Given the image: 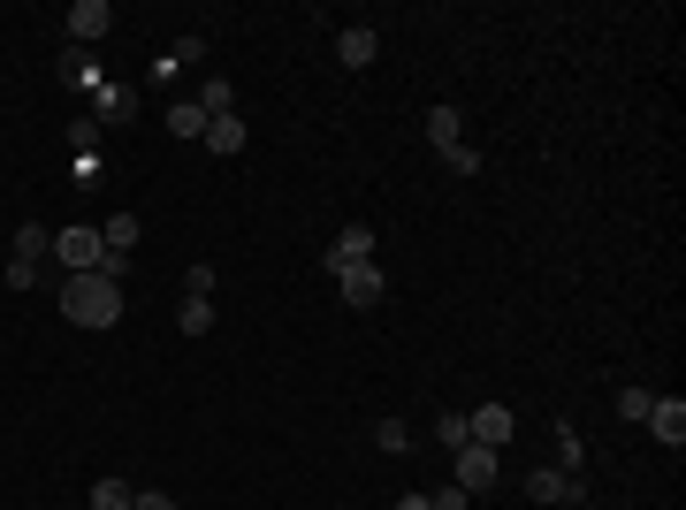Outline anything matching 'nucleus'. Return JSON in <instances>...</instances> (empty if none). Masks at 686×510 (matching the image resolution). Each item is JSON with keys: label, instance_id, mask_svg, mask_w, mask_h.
Returning a JSON list of instances; mask_svg holds the SVG:
<instances>
[{"label": "nucleus", "instance_id": "1", "mask_svg": "<svg viewBox=\"0 0 686 510\" xmlns=\"http://www.w3.org/2000/svg\"><path fill=\"white\" fill-rule=\"evenodd\" d=\"M61 313H69L77 328H115V321H123V282H107V275H69V282H61Z\"/></svg>", "mask_w": 686, "mask_h": 510}, {"label": "nucleus", "instance_id": "2", "mask_svg": "<svg viewBox=\"0 0 686 510\" xmlns=\"http://www.w3.org/2000/svg\"><path fill=\"white\" fill-rule=\"evenodd\" d=\"M336 290H343V305H358V313H374L389 282H381V267H374V259H351V267H336Z\"/></svg>", "mask_w": 686, "mask_h": 510}, {"label": "nucleus", "instance_id": "3", "mask_svg": "<svg viewBox=\"0 0 686 510\" xmlns=\"http://www.w3.org/2000/svg\"><path fill=\"white\" fill-rule=\"evenodd\" d=\"M54 259H61V267H77V275H100L107 244H100V229H61V236H54Z\"/></svg>", "mask_w": 686, "mask_h": 510}, {"label": "nucleus", "instance_id": "4", "mask_svg": "<svg viewBox=\"0 0 686 510\" xmlns=\"http://www.w3.org/2000/svg\"><path fill=\"white\" fill-rule=\"evenodd\" d=\"M466 434H473L481 450H504V442L518 434V412L512 404H481V412H466Z\"/></svg>", "mask_w": 686, "mask_h": 510}, {"label": "nucleus", "instance_id": "5", "mask_svg": "<svg viewBox=\"0 0 686 510\" xmlns=\"http://www.w3.org/2000/svg\"><path fill=\"white\" fill-rule=\"evenodd\" d=\"M450 488H466V496H489V488H496V450L466 442V450H458V473H450Z\"/></svg>", "mask_w": 686, "mask_h": 510}, {"label": "nucleus", "instance_id": "6", "mask_svg": "<svg viewBox=\"0 0 686 510\" xmlns=\"http://www.w3.org/2000/svg\"><path fill=\"white\" fill-rule=\"evenodd\" d=\"M526 496H534V503H587V480H580V473L541 465V473H526Z\"/></svg>", "mask_w": 686, "mask_h": 510}, {"label": "nucleus", "instance_id": "7", "mask_svg": "<svg viewBox=\"0 0 686 510\" xmlns=\"http://www.w3.org/2000/svg\"><path fill=\"white\" fill-rule=\"evenodd\" d=\"M61 23H69V46H100V38H107V23H115V8H107V0H77Z\"/></svg>", "mask_w": 686, "mask_h": 510}, {"label": "nucleus", "instance_id": "8", "mask_svg": "<svg viewBox=\"0 0 686 510\" xmlns=\"http://www.w3.org/2000/svg\"><path fill=\"white\" fill-rule=\"evenodd\" d=\"M641 427H649V434H656L664 450H686V404H679V396H656Z\"/></svg>", "mask_w": 686, "mask_h": 510}, {"label": "nucleus", "instance_id": "9", "mask_svg": "<svg viewBox=\"0 0 686 510\" xmlns=\"http://www.w3.org/2000/svg\"><path fill=\"white\" fill-rule=\"evenodd\" d=\"M374 54H381V31H374V23H351V31L336 38V61H343V69H374Z\"/></svg>", "mask_w": 686, "mask_h": 510}, {"label": "nucleus", "instance_id": "10", "mask_svg": "<svg viewBox=\"0 0 686 510\" xmlns=\"http://www.w3.org/2000/svg\"><path fill=\"white\" fill-rule=\"evenodd\" d=\"M351 259H374V229H366V221H343V236L329 244V259H321V267L336 275V267H351Z\"/></svg>", "mask_w": 686, "mask_h": 510}, {"label": "nucleus", "instance_id": "11", "mask_svg": "<svg viewBox=\"0 0 686 510\" xmlns=\"http://www.w3.org/2000/svg\"><path fill=\"white\" fill-rule=\"evenodd\" d=\"M61 84H69V92H100V84H107L100 61H92V46H61Z\"/></svg>", "mask_w": 686, "mask_h": 510}, {"label": "nucleus", "instance_id": "12", "mask_svg": "<svg viewBox=\"0 0 686 510\" xmlns=\"http://www.w3.org/2000/svg\"><path fill=\"white\" fill-rule=\"evenodd\" d=\"M138 236H146V221H138V213H107V221H100V244H107L115 259H130V252H138Z\"/></svg>", "mask_w": 686, "mask_h": 510}, {"label": "nucleus", "instance_id": "13", "mask_svg": "<svg viewBox=\"0 0 686 510\" xmlns=\"http://www.w3.org/2000/svg\"><path fill=\"white\" fill-rule=\"evenodd\" d=\"M458 130H466V115H458L450 100H435V107H427V146H435V153H450V146H458Z\"/></svg>", "mask_w": 686, "mask_h": 510}, {"label": "nucleus", "instance_id": "14", "mask_svg": "<svg viewBox=\"0 0 686 510\" xmlns=\"http://www.w3.org/2000/svg\"><path fill=\"white\" fill-rule=\"evenodd\" d=\"M92 100H100V115H92V123H130V115H138V92H130V84H100Z\"/></svg>", "mask_w": 686, "mask_h": 510}, {"label": "nucleus", "instance_id": "15", "mask_svg": "<svg viewBox=\"0 0 686 510\" xmlns=\"http://www.w3.org/2000/svg\"><path fill=\"white\" fill-rule=\"evenodd\" d=\"M198 146H206V153H244V115H214Z\"/></svg>", "mask_w": 686, "mask_h": 510}, {"label": "nucleus", "instance_id": "16", "mask_svg": "<svg viewBox=\"0 0 686 510\" xmlns=\"http://www.w3.org/2000/svg\"><path fill=\"white\" fill-rule=\"evenodd\" d=\"M191 100L206 107V123H214V115H237V84H229V77H206V84H198Z\"/></svg>", "mask_w": 686, "mask_h": 510}, {"label": "nucleus", "instance_id": "17", "mask_svg": "<svg viewBox=\"0 0 686 510\" xmlns=\"http://www.w3.org/2000/svg\"><path fill=\"white\" fill-rule=\"evenodd\" d=\"M46 252H54V236H46L38 221H23V229H15V259H23V267H38Z\"/></svg>", "mask_w": 686, "mask_h": 510}, {"label": "nucleus", "instance_id": "18", "mask_svg": "<svg viewBox=\"0 0 686 510\" xmlns=\"http://www.w3.org/2000/svg\"><path fill=\"white\" fill-rule=\"evenodd\" d=\"M169 130H175V138H206V107H198V100H175Z\"/></svg>", "mask_w": 686, "mask_h": 510}, {"label": "nucleus", "instance_id": "19", "mask_svg": "<svg viewBox=\"0 0 686 510\" xmlns=\"http://www.w3.org/2000/svg\"><path fill=\"white\" fill-rule=\"evenodd\" d=\"M374 450H389V457H412V427H404V419H381V427H374Z\"/></svg>", "mask_w": 686, "mask_h": 510}, {"label": "nucleus", "instance_id": "20", "mask_svg": "<svg viewBox=\"0 0 686 510\" xmlns=\"http://www.w3.org/2000/svg\"><path fill=\"white\" fill-rule=\"evenodd\" d=\"M138 503V488H123V480H92V510H130Z\"/></svg>", "mask_w": 686, "mask_h": 510}, {"label": "nucleus", "instance_id": "21", "mask_svg": "<svg viewBox=\"0 0 686 510\" xmlns=\"http://www.w3.org/2000/svg\"><path fill=\"white\" fill-rule=\"evenodd\" d=\"M175 321H183V336H206V328H214V298H183Z\"/></svg>", "mask_w": 686, "mask_h": 510}, {"label": "nucleus", "instance_id": "22", "mask_svg": "<svg viewBox=\"0 0 686 510\" xmlns=\"http://www.w3.org/2000/svg\"><path fill=\"white\" fill-rule=\"evenodd\" d=\"M435 442H443V450H466V442H473V434H466V412H435Z\"/></svg>", "mask_w": 686, "mask_h": 510}, {"label": "nucleus", "instance_id": "23", "mask_svg": "<svg viewBox=\"0 0 686 510\" xmlns=\"http://www.w3.org/2000/svg\"><path fill=\"white\" fill-rule=\"evenodd\" d=\"M580 457H587V450H580V427L564 419V427H557V473H580Z\"/></svg>", "mask_w": 686, "mask_h": 510}, {"label": "nucleus", "instance_id": "24", "mask_svg": "<svg viewBox=\"0 0 686 510\" xmlns=\"http://www.w3.org/2000/svg\"><path fill=\"white\" fill-rule=\"evenodd\" d=\"M214 282H221V267H183V298H214Z\"/></svg>", "mask_w": 686, "mask_h": 510}, {"label": "nucleus", "instance_id": "25", "mask_svg": "<svg viewBox=\"0 0 686 510\" xmlns=\"http://www.w3.org/2000/svg\"><path fill=\"white\" fill-rule=\"evenodd\" d=\"M649 404H656V389H618V412H626V419H633V427H641V419H649Z\"/></svg>", "mask_w": 686, "mask_h": 510}, {"label": "nucleus", "instance_id": "26", "mask_svg": "<svg viewBox=\"0 0 686 510\" xmlns=\"http://www.w3.org/2000/svg\"><path fill=\"white\" fill-rule=\"evenodd\" d=\"M69 146H77V153H92V146H100V123H92V115H77V123H69Z\"/></svg>", "mask_w": 686, "mask_h": 510}, {"label": "nucleus", "instance_id": "27", "mask_svg": "<svg viewBox=\"0 0 686 510\" xmlns=\"http://www.w3.org/2000/svg\"><path fill=\"white\" fill-rule=\"evenodd\" d=\"M427 510H473V496H466V488H435V496H427Z\"/></svg>", "mask_w": 686, "mask_h": 510}, {"label": "nucleus", "instance_id": "28", "mask_svg": "<svg viewBox=\"0 0 686 510\" xmlns=\"http://www.w3.org/2000/svg\"><path fill=\"white\" fill-rule=\"evenodd\" d=\"M130 510H175V503L161 496V488H138V503H130Z\"/></svg>", "mask_w": 686, "mask_h": 510}, {"label": "nucleus", "instance_id": "29", "mask_svg": "<svg viewBox=\"0 0 686 510\" xmlns=\"http://www.w3.org/2000/svg\"><path fill=\"white\" fill-rule=\"evenodd\" d=\"M397 510H427V496H397Z\"/></svg>", "mask_w": 686, "mask_h": 510}]
</instances>
